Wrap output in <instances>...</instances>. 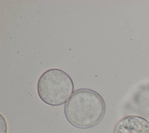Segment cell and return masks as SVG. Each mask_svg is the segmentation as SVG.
<instances>
[{"label": "cell", "mask_w": 149, "mask_h": 133, "mask_svg": "<svg viewBox=\"0 0 149 133\" xmlns=\"http://www.w3.org/2000/svg\"><path fill=\"white\" fill-rule=\"evenodd\" d=\"M40 98L51 106L66 103L74 93V84L70 76L59 69H51L42 74L37 83Z\"/></svg>", "instance_id": "obj_2"}, {"label": "cell", "mask_w": 149, "mask_h": 133, "mask_svg": "<svg viewBox=\"0 0 149 133\" xmlns=\"http://www.w3.org/2000/svg\"><path fill=\"white\" fill-rule=\"evenodd\" d=\"M106 106L102 96L88 88L75 90L65 103L64 112L69 122L81 129L92 128L103 118Z\"/></svg>", "instance_id": "obj_1"}, {"label": "cell", "mask_w": 149, "mask_h": 133, "mask_svg": "<svg viewBox=\"0 0 149 133\" xmlns=\"http://www.w3.org/2000/svg\"><path fill=\"white\" fill-rule=\"evenodd\" d=\"M113 133H149V122L139 115H127L116 124Z\"/></svg>", "instance_id": "obj_3"}]
</instances>
